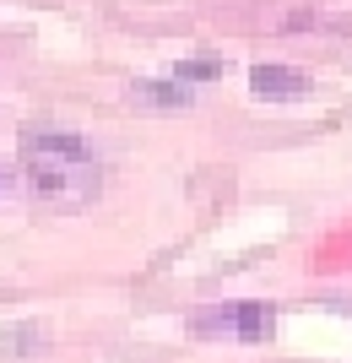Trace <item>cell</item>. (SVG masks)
Wrapping results in <instances>:
<instances>
[{
    "label": "cell",
    "instance_id": "1",
    "mask_svg": "<svg viewBox=\"0 0 352 363\" xmlns=\"http://www.w3.org/2000/svg\"><path fill=\"white\" fill-rule=\"evenodd\" d=\"M22 179L44 206L55 212H81L98 190H103V163L98 152L65 130V125H28L22 130Z\"/></svg>",
    "mask_w": 352,
    "mask_h": 363
},
{
    "label": "cell",
    "instance_id": "2",
    "mask_svg": "<svg viewBox=\"0 0 352 363\" xmlns=\"http://www.w3.org/2000/svg\"><path fill=\"white\" fill-rule=\"evenodd\" d=\"M276 325L271 303H217V309H195L190 331L195 336H233V342H266Z\"/></svg>",
    "mask_w": 352,
    "mask_h": 363
},
{
    "label": "cell",
    "instance_id": "3",
    "mask_svg": "<svg viewBox=\"0 0 352 363\" xmlns=\"http://www.w3.org/2000/svg\"><path fill=\"white\" fill-rule=\"evenodd\" d=\"M249 92L255 98H271V104H293L309 92V76L293 71V65H255L249 71Z\"/></svg>",
    "mask_w": 352,
    "mask_h": 363
},
{
    "label": "cell",
    "instance_id": "4",
    "mask_svg": "<svg viewBox=\"0 0 352 363\" xmlns=\"http://www.w3.org/2000/svg\"><path fill=\"white\" fill-rule=\"evenodd\" d=\"M0 190H6V168H0Z\"/></svg>",
    "mask_w": 352,
    "mask_h": 363
}]
</instances>
